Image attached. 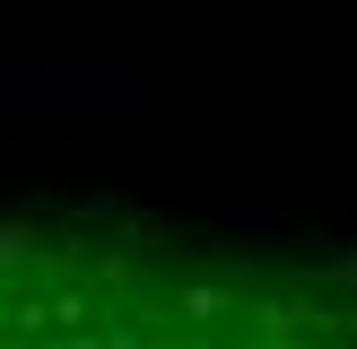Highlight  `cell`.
I'll return each instance as SVG.
<instances>
[{"instance_id": "cell-1", "label": "cell", "mask_w": 357, "mask_h": 349, "mask_svg": "<svg viewBox=\"0 0 357 349\" xmlns=\"http://www.w3.org/2000/svg\"><path fill=\"white\" fill-rule=\"evenodd\" d=\"M9 349H357V297L166 236H26Z\"/></svg>"}]
</instances>
